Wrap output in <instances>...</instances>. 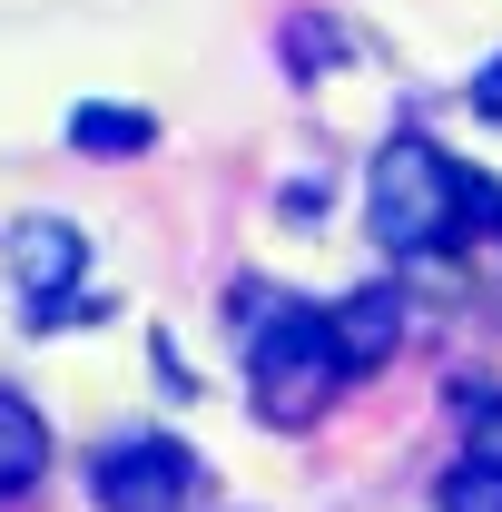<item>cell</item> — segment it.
Here are the masks:
<instances>
[{"label":"cell","mask_w":502,"mask_h":512,"mask_svg":"<svg viewBox=\"0 0 502 512\" xmlns=\"http://www.w3.org/2000/svg\"><path fill=\"white\" fill-rule=\"evenodd\" d=\"M365 217H375V247H394V256H443L473 217H502V197L483 188V178H463L434 138H394V148L375 158Z\"/></svg>","instance_id":"1"},{"label":"cell","mask_w":502,"mask_h":512,"mask_svg":"<svg viewBox=\"0 0 502 512\" xmlns=\"http://www.w3.org/2000/svg\"><path fill=\"white\" fill-rule=\"evenodd\" d=\"M247 384L266 424H315L345 384V355H335V325L315 306H276V316L247 335Z\"/></svg>","instance_id":"2"},{"label":"cell","mask_w":502,"mask_h":512,"mask_svg":"<svg viewBox=\"0 0 502 512\" xmlns=\"http://www.w3.org/2000/svg\"><path fill=\"white\" fill-rule=\"evenodd\" d=\"M197 453L168 444V434H138V444H109L89 463V503L99 512H188L197 503Z\"/></svg>","instance_id":"3"},{"label":"cell","mask_w":502,"mask_h":512,"mask_svg":"<svg viewBox=\"0 0 502 512\" xmlns=\"http://www.w3.org/2000/svg\"><path fill=\"white\" fill-rule=\"evenodd\" d=\"M10 276H20V296H30V325H50L60 296L89 276V237L60 227V217H20V227H10Z\"/></svg>","instance_id":"4"},{"label":"cell","mask_w":502,"mask_h":512,"mask_svg":"<svg viewBox=\"0 0 502 512\" xmlns=\"http://www.w3.org/2000/svg\"><path fill=\"white\" fill-rule=\"evenodd\" d=\"M325 325H335L345 375H375L384 355L404 345V286H355V296H335V306H325Z\"/></svg>","instance_id":"5"},{"label":"cell","mask_w":502,"mask_h":512,"mask_svg":"<svg viewBox=\"0 0 502 512\" xmlns=\"http://www.w3.org/2000/svg\"><path fill=\"white\" fill-rule=\"evenodd\" d=\"M40 473H50V424H40V404H30V394H10V384H0V503H20Z\"/></svg>","instance_id":"6"},{"label":"cell","mask_w":502,"mask_h":512,"mask_svg":"<svg viewBox=\"0 0 502 512\" xmlns=\"http://www.w3.org/2000/svg\"><path fill=\"white\" fill-rule=\"evenodd\" d=\"M69 148L79 158H148L158 148V119L148 109H119V99H79L69 109Z\"/></svg>","instance_id":"7"},{"label":"cell","mask_w":502,"mask_h":512,"mask_svg":"<svg viewBox=\"0 0 502 512\" xmlns=\"http://www.w3.org/2000/svg\"><path fill=\"white\" fill-rule=\"evenodd\" d=\"M443 512H502V463L463 453V463L443 473Z\"/></svg>","instance_id":"8"},{"label":"cell","mask_w":502,"mask_h":512,"mask_svg":"<svg viewBox=\"0 0 502 512\" xmlns=\"http://www.w3.org/2000/svg\"><path fill=\"white\" fill-rule=\"evenodd\" d=\"M463 434L483 463H502V394H463Z\"/></svg>","instance_id":"9"},{"label":"cell","mask_w":502,"mask_h":512,"mask_svg":"<svg viewBox=\"0 0 502 512\" xmlns=\"http://www.w3.org/2000/svg\"><path fill=\"white\" fill-rule=\"evenodd\" d=\"M473 109L502 128V60H483V79H473Z\"/></svg>","instance_id":"10"}]
</instances>
